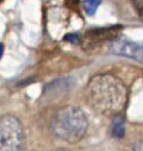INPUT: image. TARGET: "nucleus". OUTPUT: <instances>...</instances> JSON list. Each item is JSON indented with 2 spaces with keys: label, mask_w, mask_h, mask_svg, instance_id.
I'll use <instances>...</instances> for the list:
<instances>
[{
  "label": "nucleus",
  "mask_w": 143,
  "mask_h": 151,
  "mask_svg": "<svg viewBox=\"0 0 143 151\" xmlns=\"http://www.w3.org/2000/svg\"><path fill=\"white\" fill-rule=\"evenodd\" d=\"M86 99L95 111L114 117L126 107L128 89L113 74H97L86 86Z\"/></svg>",
  "instance_id": "f257e3e1"
},
{
  "label": "nucleus",
  "mask_w": 143,
  "mask_h": 151,
  "mask_svg": "<svg viewBox=\"0 0 143 151\" xmlns=\"http://www.w3.org/2000/svg\"><path fill=\"white\" fill-rule=\"evenodd\" d=\"M50 126L57 138L74 144L84 138L88 128V120L81 109L65 105L54 113Z\"/></svg>",
  "instance_id": "f03ea898"
},
{
  "label": "nucleus",
  "mask_w": 143,
  "mask_h": 151,
  "mask_svg": "<svg viewBox=\"0 0 143 151\" xmlns=\"http://www.w3.org/2000/svg\"><path fill=\"white\" fill-rule=\"evenodd\" d=\"M25 131L20 119L11 114L0 117V151H24Z\"/></svg>",
  "instance_id": "7ed1b4c3"
},
{
  "label": "nucleus",
  "mask_w": 143,
  "mask_h": 151,
  "mask_svg": "<svg viewBox=\"0 0 143 151\" xmlns=\"http://www.w3.org/2000/svg\"><path fill=\"white\" fill-rule=\"evenodd\" d=\"M109 51L114 55L125 56L143 63V47L125 37H117L110 41Z\"/></svg>",
  "instance_id": "20e7f679"
},
{
  "label": "nucleus",
  "mask_w": 143,
  "mask_h": 151,
  "mask_svg": "<svg viewBox=\"0 0 143 151\" xmlns=\"http://www.w3.org/2000/svg\"><path fill=\"white\" fill-rule=\"evenodd\" d=\"M121 29V26L115 25L110 27H103V28H95L88 30L86 32L85 38L92 44L105 42V41H112L118 37V33Z\"/></svg>",
  "instance_id": "39448f33"
},
{
  "label": "nucleus",
  "mask_w": 143,
  "mask_h": 151,
  "mask_svg": "<svg viewBox=\"0 0 143 151\" xmlns=\"http://www.w3.org/2000/svg\"><path fill=\"white\" fill-rule=\"evenodd\" d=\"M111 133L112 136L116 139H122L126 133V128H125V122L123 118L120 115L114 116L111 125Z\"/></svg>",
  "instance_id": "423d86ee"
},
{
  "label": "nucleus",
  "mask_w": 143,
  "mask_h": 151,
  "mask_svg": "<svg viewBox=\"0 0 143 151\" xmlns=\"http://www.w3.org/2000/svg\"><path fill=\"white\" fill-rule=\"evenodd\" d=\"M100 4H101V0H83L82 1V6L84 11L89 16L95 15Z\"/></svg>",
  "instance_id": "0eeeda50"
},
{
  "label": "nucleus",
  "mask_w": 143,
  "mask_h": 151,
  "mask_svg": "<svg viewBox=\"0 0 143 151\" xmlns=\"http://www.w3.org/2000/svg\"><path fill=\"white\" fill-rule=\"evenodd\" d=\"M128 151H143V141H137L129 146Z\"/></svg>",
  "instance_id": "6e6552de"
},
{
  "label": "nucleus",
  "mask_w": 143,
  "mask_h": 151,
  "mask_svg": "<svg viewBox=\"0 0 143 151\" xmlns=\"http://www.w3.org/2000/svg\"><path fill=\"white\" fill-rule=\"evenodd\" d=\"M133 6L140 15L143 14V0H131Z\"/></svg>",
  "instance_id": "1a4fd4ad"
},
{
  "label": "nucleus",
  "mask_w": 143,
  "mask_h": 151,
  "mask_svg": "<svg viewBox=\"0 0 143 151\" xmlns=\"http://www.w3.org/2000/svg\"><path fill=\"white\" fill-rule=\"evenodd\" d=\"M64 40L68 41L70 43H74V44H77L80 41V37L78 36L77 33H68L64 37Z\"/></svg>",
  "instance_id": "9d476101"
},
{
  "label": "nucleus",
  "mask_w": 143,
  "mask_h": 151,
  "mask_svg": "<svg viewBox=\"0 0 143 151\" xmlns=\"http://www.w3.org/2000/svg\"><path fill=\"white\" fill-rule=\"evenodd\" d=\"M2 54H3V45H2V44H0V58H1Z\"/></svg>",
  "instance_id": "9b49d317"
},
{
  "label": "nucleus",
  "mask_w": 143,
  "mask_h": 151,
  "mask_svg": "<svg viewBox=\"0 0 143 151\" xmlns=\"http://www.w3.org/2000/svg\"><path fill=\"white\" fill-rule=\"evenodd\" d=\"M53 151H72V150H68V149H63V148H60V149H56V150H53Z\"/></svg>",
  "instance_id": "f8f14e48"
},
{
  "label": "nucleus",
  "mask_w": 143,
  "mask_h": 151,
  "mask_svg": "<svg viewBox=\"0 0 143 151\" xmlns=\"http://www.w3.org/2000/svg\"><path fill=\"white\" fill-rule=\"evenodd\" d=\"M0 2H1V0H0Z\"/></svg>",
  "instance_id": "ddd939ff"
}]
</instances>
